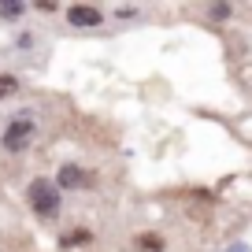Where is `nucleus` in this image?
Segmentation results:
<instances>
[{
	"instance_id": "nucleus-9",
	"label": "nucleus",
	"mask_w": 252,
	"mask_h": 252,
	"mask_svg": "<svg viewBox=\"0 0 252 252\" xmlns=\"http://www.w3.org/2000/svg\"><path fill=\"white\" fill-rule=\"evenodd\" d=\"M208 11H212V19H226V15H230V8H226V4H212Z\"/></svg>"
},
{
	"instance_id": "nucleus-4",
	"label": "nucleus",
	"mask_w": 252,
	"mask_h": 252,
	"mask_svg": "<svg viewBox=\"0 0 252 252\" xmlns=\"http://www.w3.org/2000/svg\"><path fill=\"white\" fill-rule=\"evenodd\" d=\"M56 186L60 189H82V186H89V174L82 171V167H74V163H63L60 174H56Z\"/></svg>"
},
{
	"instance_id": "nucleus-6",
	"label": "nucleus",
	"mask_w": 252,
	"mask_h": 252,
	"mask_svg": "<svg viewBox=\"0 0 252 252\" xmlns=\"http://www.w3.org/2000/svg\"><path fill=\"white\" fill-rule=\"evenodd\" d=\"M11 93H19V78L15 74H0V100L11 96Z\"/></svg>"
},
{
	"instance_id": "nucleus-5",
	"label": "nucleus",
	"mask_w": 252,
	"mask_h": 252,
	"mask_svg": "<svg viewBox=\"0 0 252 252\" xmlns=\"http://www.w3.org/2000/svg\"><path fill=\"white\" fill-rule=\"evenodd\" d=\"M137 249H141V252H163V237L141 234V237H137Z\"/></svg>"
},
{
	"instance_id": "nucleus-3",
	"label": "nucleus",
	"mask_w": 252,
	"mask_h": 252,
	"mask_svg": "<svg viewBox=\"0 0 252 252\" xmlns=\"http://www.w3.org/2000/svg\"><path fill=\"white\" fill-rule=\"evenodd\" d=\"M67 23L78 26V30H89V26H100L104 15H100V8H93V4H71V8H67Z\"/></svg>"
},
{
	"instance_id": "nucleus-8",
	"label": "nucleus",
	"mask_w": 252,
	"mask_h": 252,
	"mask_svg": "<svg viewBox=\"0 0 252 252\" xmlns=\"http://www.w3.org/2000/svg\"><path fill=\"white\" fill-rule=\"evenodd\" d=\"M26 11V4H0V19H19Z\"/></svg>"
},
{
	"instance_id": "nucleus-7",
	"label": "nucleus",
	"mask_w": 252,
	"mask_h": 252,
	"mask_svg": "<svg viewBox=\"0 0 252 252\" xmlns=\"http://www.w3.org/2000/svg\"><path fill=\"white\" fill-rule=\"evenodd\" d=\"M89 237H93L89 230H71V234L63 237V245H89Z\"/></svg>"
},
{
	"instance_id": "nucleus-1",
	"label": "nucleus",
	"mask_w": 252,
	"mask_h": 252,
	"mask_svg": "<svg viewBox=\"0 0 252 252\" xmlns=\"http://www.w3.org/2000/svg\"><path fill=\"white\" fill-rule=\"evenodd\" d=\"M26 200H30L33 215H41V219H56L60 215V186L52 178H33L26 186Z\"/></svg>"
},
{
	"instance_id": "nucleus-2",
	"label": "nucleus",
	"mask_w": 252,
	"mask_h": 252,
	"mask_svg": "<svg viewBox=\"0 0 252 252\" xmlns=\"http://www.w3.org/2000/svg\"><path fill=\"white\" fill-rule=\"evenodd\" d=\"M37 137V123L30 119V111H19L8 126H4V134H0V145L4 152H26Z\"/></svg>"
}]
</instances>
